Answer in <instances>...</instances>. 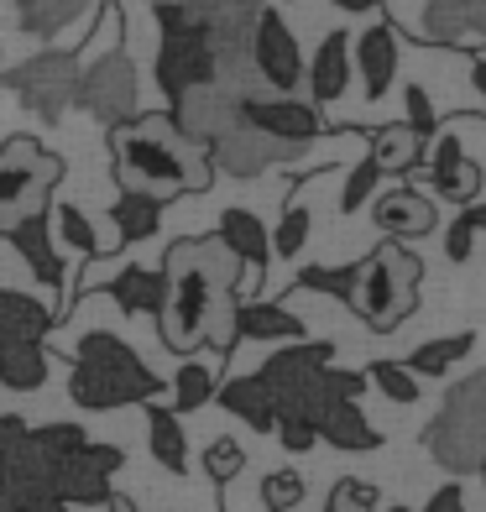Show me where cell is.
Returning <instances> with one entry per match:
<instances>
[{
    "instance_id": "6da1fadb",
    "label": "cell",
    "mask_w": 486,
    "mask_h": 512,
    "mask_svg": "<svg viewBox=\"0 0 486 512\" xmlns=\"http://www.w3.org/2000/svg\"><path fill=\"white\" fill-rule=\"evenodd\" d=\"M162 309H157V335L168 351L189 356L194 345L230 356L236 351V314H241V262L220 246V236L204 241H173L162 256Z\"/></svg>"
},
{
    "instance_id": "7a4b0ae2",
    "label": "cell",
    "mask_w": 486,
    "mask_h": 512,
    "mask_svg": "<svg viewBox=\"0 0 486 512\" xmlns=\"http://www.w3.org/2000/svg\"><path fill=\"white\" fill-rule=\"evenodd\" d=\"M110 157H115V183L126 194H147L157 204L204 194L215 183L210 152L194 147L168 115H136V121L110 131Z\"/></svg>"
},
{
    "instance_id": "3957f363",
    "label": "cell",
    "mask_w": 486,
    "mask_h": 512,
    "mask_svg": "<svg viewBox=\"0 0 486 512\" xmlns=\"http://www.w3.org/2000/svg\"><path fill=\"white\" fill-rule=\"evenodd\" d=\"M162 392V377L131 351L121 335L110 330H89L74 351V371H68V398L89 413H110V408H131V403H152Z\"/></svg>"
},
{
    "instance_id": "277c9868",
    "label": "cell",
    "mask_w": 486,
    "mask_h": 512,
    "mask_svg": "<svg viewBox=\"0 0 486 512\" xmlns=\"http://www.w3.org/2000/svg\"><path fill=\"white\" fill-rule=\"evenodd\" d=\"M37 455L48 460L53 492L68 507H110V476L126 465V455L115 445H95L79 424H42L32 429Z\"/></svg>"
},
{
    "instance_id": "5b68a950",
    "label": "cell",
    "mask_w": 486,
    "mask_h": 512,
    "mask_svg": "<svg viewBox=\"0 0 486 512\" xmlns=\"http://www.w3.org/2000/svg\"><path fill=\"white\" fill-rule=\"evenodd\" d=\"M419 277L424 262L403 241H382L366 262H356V314L372 324L377 335H392L398 324L419 309Z\"/></svg>"
},
{
    "instance_id": "8992f818",
    "label": "cell",
    "mask_w": 486,
    "mask_h": 512,
    "mask_svg": "<svg viewBox=\"0 0 486 512\" xmlns=\"http://www.w3.org/2000/svg\"><path fill=\"white\" fill-rule=\"evenodd\" d=\"M330 356H335L330 340H298V345H283V351H272L262 361L257 382L267 387L277 418H304V424H314L324 413V403H335L330 398Z\"/></svg>"
},
{
    "instance_id": "52a82bcc",
    "label": "cell",
    "mask_w": 486,
    "mask_h": 512,
    "mask_svg": "<svg viewBox=\"0 0 486 512\" xmlns=\"http://www.w3.org/2000/svg\"><path fill=\"white\" fill-rule=\"evenodd\" d=\"M424 450L450 476H471L486 465V371H471L439 403L434 424L424 429Z\"/></svg>"
},
{
    "instance_id": "ba28073f",
    "label": "cell",
    "mask_w": 486,
    "mask_h": 512,
    "mask_svg": "<svg viewBox=\"0 0 486 512\" xmlns=\"http://www.w3.org/2000/svg\"><path fill=\"white\" fill-rule=\"evenodd\" d=\"M63 183V157L32 136L0 142V236L11 241L16 225H27L53 209V189Z\"/></svg>"
},
{
    "instance_id": "9c48e42d",
    "label": "cell",
    "mask_w": 486,
    "mask_h": 512,
    "mask_svg": "<svg viewBox=\"0 0 486 512\" xmlns=\"http://www.w3.org/2000/svg\"><path fill=\"white\" fill-rule=\"evenodd\" d=\"M53 314L27 293L0 288V387L11 392H37L48 382V351L42 335L53 330Z\"/></svg>"
},
{
    "instance_id": "30bf717a",
    "label": "cell",
    "mask_w": 486,
    "mask_h": 512,
    "mask_svg": "<svg viewBox=\"0 0 486 512\" xmlns=\"http://www.w3.org/2000/svg\"><path fill=\"white\" fill-rule=\"evenodd\" d=\"M157 27V89L168 95V105L199 84H215V48L199 32V21L183 11V0H157Z\"/></svg>"
},
{
    "instance_id": "8fae6325",
    "label": "cell",
    "mask_w": 486,
    "mask_h": 512,
    "mask_svg": "<svg viewBox=\"0 0 486 512\" xmlns=\"http://www.w3.org/2000/svg\"><path fill=\"white\" fill-rule=\"evenodd\" d=\"M0 84H6L42 126H58L63 110L74 105V95H79V58L63 53V48L32 53V58H21L16 68H6Z\"/></svg>"
},
{
    "instance_id": "7c38bea8",
    "label": "cell",
    "mask_w": 486,
    "mask_h": 512,
    "mask_svg": "<svg viewBox=\"0 0 486 512\" xmlns=\"http://www.w3.org/2000/svg\"><path fill=\"white\" fill-rule=\"evenodd\" d=\"M74 105H84L105 131H115V126H126V121H136V115H142V105H136V68H131L126 48H110V53H100L95 63L79 68V95H74Z\"/></svg>"
},
{
    "instance_id": "4fadbf2b",
    "label": "cell",
    "mask_w": 486,
    "mask_h": 512,
    "mask_svg": "<svg viewBox=\"0 0 486 512\" xmlns=\"http://www.w3.org/2000/svg\"><path fill=\"white\" fill-rule=\"evenodd\" d=\"M251 68L267 95H293L304 84V53H298V37L288 32V21L272 6H262L257 32H251Z\"/></svg>"
},
{
    "instance_id": "5bb4252c",
    "label": "cell",
    "mask_w": 486,
    "mask_h": 512,
    "mask_svg": "<svg viewBox=\"0 0 486 512\" xmlns=\"http://www.w3.org/2000/svg\"><path fill=\"white\" fill-rule=\"evenodd\" d=\"M168 121L189 136L194 147L210 152L220 136H230V131L241 126V100L230 95V89H220V84H199V89H189L183 100H173Z\"/></svg>"
},
{
    "instance_id": "9a60e30c",
    "label": "cell",
    "mask_w": 486,
    "mask_h": 512,
    "mask_svg": "<svg viewBox=\"0 0 486 512\" xmlns=\"http://www.w3.org/2000/svg\"><path fill=\"white\" fill-rule=\"evenodd\" d=\"M298 157H304V147L272 142V136H262L257 126L241 121L236 131L210 147V168H220L230 178H262L267 168H283V162H298Z\"/></svg>"
},
{
    "instance_id": "2e32d148",
    "label": "cell",
    "mask_w": 486,
    "mask_h": 512,
    "mask_svg": "<svg viewBox=\"0 0 486 512\" xmlns=\"http://www.w3.org/2000/svg\"><path fill=\"white\" fill-rule=\"evenodd\" d=\"M241 121L257 126L272 142H288V147H309L324 136V121L309 100H293V95H257L241 105Z\"/></svg>"
},
{
    "instance_id": "e0dca14e",
    "label": "cell",
    "mask_w": 486,
    "mask_h": 512,
    "mask_svg": "<svg viewBox=\"0 0 486 512\" xmlns=\"http://www.w3.org/2000/svg\"><path fill=\"white\" fill-rule=\"evenodd\" d=\"M413 37L434 48H471L486 42V0H424Z\"/></svg>"
},
{
    "instance_id": "ac0fdd59",
    "label": "cell",
    "mask_w": 486,
    "mask_h": 512,
    "mask_svg": "<svg viewBox=\"0 0 486 512\" xmlns=\"http://www.w3.org/2000/svg\"><path fill=\"white\" fill-rule=\"evenodd\" d=\"M429 183H434L445 199H455V204H476V194H481V162L466 152V142H460L455 131H445V136L434 142Z\"/></svg>"
},
{
    "instance_id": "d6986e66",
    "label": "cell",
    "mask_w": 486,
    "mask_h": 512,
    "mask_svg": "<svg viewBox=\"0 0 486 512\" xmlns=\"http://www.w3.org/2000/svg\"><path fill=\"white\" fill-rule=\"evenodd\" d=\"M351 68H361L366 100H382L392 89V74H398V37H392V27H366L351 48Z\"/></svg>"
},
{
    "instance_id": "ffe728a7",
    "label": "cell",
    "mask_w": 486,
    "mask_h": 512,
    "mask_svg": "<svg viewBox=\"0 0 486 512\" xmlns=\"http://www.w3.org/2000/svg\"><path fill=\"white\" fill-rule=\"evenodd\" d=\"M372 215H377V230H387V241H419L434 230V204L419 189H387Z\"/></svg>"
},
{
    "instance_id": "44dd1931",
    "label": "cell",
    "mask_w": 486,
    "mask_h": 512,
    "mask_svg": "<svg viewBox=\"0 0 486 512\" xmlns=\"http://www.w3.org/2000/svg\"><path fill=\"white\" fill-rule=\"evenodd\" d=\"M309 74V105L319 110V105H335L340 95H345V84H351V37L345 32H330L319 42V53H314V63L304 68Z\"/></svg>"
},
{
    "instance_id": "7402d4cb",
    "label": "cell",
    "mask_w": 486,
    "mask_h": 512,
    "mask_svg": "<svg viewBox=\"0 0 486 512\" xmlns=\"http://www.w3.org/2000/svg\"><path fill=\"white\" fill-rule=\"evenodd\" d=\"M314 434H319V439H330L335 450H351V455L382 445V429L361 413V403H340V398H335V403H324V413L314 418Z\"/></svg>"
},
{
    "instance_id": "603a6c76",
    "label": "cell",
    "mask_w": 486,
    "mask_h": 512,
    "mask_svg": "<svg viewBox=\"0 0 486 512\" xmlns=\"http://www.w3.org/2000/svg\"><path fill=\"white\" fill-rule=\"evenodd\" d=\"M220 246L236 256L241 267H251V272H267V262H272V236H267V225L251 215V209H225L220 215Z\"/></svg>"
},
{
    "instance_id": "cb8c5ba5",
    "label": "cell",
    "mask_w": 486,
    "mask_h": 512,
    "mask_svg": "<svg viewBox=\"0 0 486 512\" xmlns=\"http://www.w3.org/2000/svg\"><path fill=\"white\" fill-rule=\"evenodd\" d=\"M147 439H152V460H157L168 476L189 471V434H183V424H178L173 408L147 403Z\"/></svg>"
},
{
    "instance_id": "d4e9b609",
    "label": "cell",
    "mask_w": 486,
    "mask_h": 512,
    "mask_svg": "<svg viewBox=\"0 0 486 512\" xmlns=\"http://www.w3.org/2000/svg\"><path fill=\"white\" fill-rule=\"evenodd\" d=\"M236 335L241 340H283V345H298L304 340V319L288 314L283 304H241L236 314Z\"/></svg>"
},
{
    "instance_id": "484cf974",
    "label": "cell",
    "mask_w": 486,
    "mask_h": 512,
    "mask_svg": "<svg viewBox=\"0 0 486 512\" xmlns=\"http://www.w3.org/2000/svg\"><path fill=\"white\" fill-rule=\"evenodd\" d=\"M105 293L115 298L121 314H152L157 319V309H162V272L157 267H121L110 277Z\"/></svg>"
},
{
    "instance_id": "4316f807",
    "label": "cell",
    "mask_w": 486,
    "mask_h": 512,
    "mask_svg": "<svg viewBox=\"0 0 486 512\" xmlns=\"http://www.w3.org/2000/svg\"><path fill=\"white\" fill-rule=\"evenodd\" d=\"M215 398L225 403V413H236L241 424H251V429H257V434L277 429V408H272V398H267V387H262L257 377H230L225 387H215Z\"/></svg>"
},
{
    "instance_id": "83f0119b",
    "label": "cell",
    "mask_w": 486,
    "mask_h": 512,
    "mask_svg": "<svg viewBox=\"0 0 486 512\" xmlns=\"http://www.w3.org/2000/svg\"><path fill=\"white\" fill-rule=\"evenodd\" d=\"M11 246L32 262V272H37V283H48V288H58L63 277H68V267L53 256V230H48V215H37V220H27V225H16L11 230Z\"/></svg>"
},
{
    "instance_id": "f1b7e54d",
    "label": "cell",
    "mask_w": 486,
    "mask_h": 512,
    "mask_svg": "<svg viewBox=\"0 0 486 512\" xmlns=\"http://www.w3.org/2000/svg\"><path fill=\"white\" fill-rule=\"evenodd\" d=\"M16 6V27L32 32V37H58L63 27H74V21L95 6V0H11Z\"/></svg>"
},
{
    "instance_id": "f546056e",
    "label": "cell",
    "mask_w": 486,
    "mask_h": 512,
    "mask_svg": "<svg viewBox=\"0 0 486 512\" xmlns=\"http://www.w3.org/2000/svg\"><path fill=\"white\" fill-rule=\"evenodd\" d=\"M110 225H115V246H131V241H152L157 225H162V204L147 194H121L110 209Z\"/></svg>"
},
{
    "instance_id": "4dcf8cb0",
    "label": "cell",
    "mask_w": 486,
    "mask_h": 512,
    "mask_svg": "<svg viewBox=\"0 0 486 512\" xmlns=\"http://www.w3.org/2000/svg\"><path fill=\"white\" fill-rule=\"evenodd\" d=\"M366 157L377 162V173H413V168H419V157H424V142L398 121V126H382L372 136V152H366Z\"/></svg>"
},
{
    "instance_id": "1f68e13d",
    "label": "cell",
    "mask_w": 486,
    "mask_h": 512,
    "mask_svg": "<svg viewBox=\"0 0 486 512\" xmlns=\"http://www.w3.org/2000/svg\"><path fill=\"white\" fill-rule=\"evenodd\" d=\"M476 351V335L471 330H460V335H445V340H429V345H419L403 366L413 371V377H445V371L460 361V356H471Z\"/></svg>"
},
{
    "instance_id": "d6a6232c",
    "label": "cell",
    "mask_w": 486,
    "mask_h": 512,
    "mask_svg": "<svg viewBox=\"0 0 486 512\" xmlns=\"http://www.w3.org/2000/svg\"><path fill=\"white\" fill-rule=\"evenodd\" d=\"M53 225H58V241H68L74 251H84V256H110V251H105V236L95 230V220H89L79 204H58V209H53Z\"/></svg>"
},
{
    "instance_id": "836d02e7",
    "label": "cell",
    "mask_w": 486,
    "mask_h": 512,
    "mask_svg": "<svg viewBox=\"0 0 486 512\" xmlns=\"http://www.w3.org/2000/svg\"><path fill=\"white\" fill-rule=\"evenodd\" d=\"M215 398V371L204 361H183L173 377V413H194Z\"/></svg>"
},
{
    "instance_id": "e575fe53",
    "label": "cell",
    "mask_w": 486,
    "mask_h": 512,
    "mask_svg": "<svg viewBox=\"0 0 486 512\" xmlns=\"http://www.w3.org/2000/svg\"><path fill=\"white\" fill-rule=\"evenodd\" d=\"M366 382H372L387 403H419V377H413L403 361H377L366 371Z\"/></svg>"
},
{
    "instance_id": "d590c367",
    "label": "cell",
    "mask_w": 486,
    "mask_h": 512,
    "mask_svg": "<svg viewBox=\"0 0 486 512\" xmlns=\"http://www.w3.org/2000/svg\"><path fill=\"white\" fill-rule=\"evenodd\" d=\"M309 230H314L309 204L293 199L283 209V220H277V230H272V256H298V251H304V241H309Z\"/></svg>"
},
{
    "instance_id": "8d00e7d4",
    "label": "cell",
    "mask_w": 486,
    "mask_h": 512,
    "mask_svg": "<svg viewBox=\"0 0 486 512\" xmlns=\"http://www.w3.org/2000/svg\"><path fill=\"white\" fill-rule=\"evenodd\" d=\"M298 288L330 293L340 304H356V267H304L298 272Z\"/></svg>"
},
{
    "instance_id": "74e56055",
    "label": "cell",
    "mask_w": 486,
    "mask_h": 512,
    "mask_svg": "<svg viewBox=\"0 0 486 512\" xmlns=\"http://www.w3.org/2000/svg\"><path fill=\"white\" fill-rule=\"evenodd\" d=\"M377 507H382V492L361 476H340L330 486V502H324V512H377Z\"/></svg>"
},
{
    "instance_id": "f35d334b",
    "label": "cell",
    "mask_w": 486,
    "mask_h": 512,
    "mask_svg": "<svg viewBox=\"0 0 486 512\" xmlns=\"http://www.w3.org/2000/svg\"><path fill=\"white\" fill-rule=\"evenodd\" d=\"M246 465V450L236 445V439H210V450H204V476H210L215 486H230L241 476Z\"/></svg>"
},
{
    "instance_id": "ab89813d",
    "label": "cell",
    "mask_w": 486,
    "mask_h": 512,
    "mask_svg": "<svg viewBox=\"0 0 486 512\" xmlns=\"http://www.w3.org/2000/svg\"><path fill=\"white\" fill-rule=\"evenodd\" d=\"M298 502H304V476L298 471H272L262 481V507L267 512H293Z\"/></svg>"
},
{
    "instance_id": "60d3db41",
    "label": "cell",
    "mask_w": 486,
    "mask_h": 512,
    "mask_svg": "<svg viewBox=\"0 0 486 512\" xmlns=\"http://www.w3.org/2000/svg\"><path fill=\"white\" fill-rule=\"evenodd\" d=\"M377 183H382L377 162H372V157H361L356 168L345 173V189H340V209H345V215H356V209H361L366 199H372V189H377Z\"/></svg>"
},
{
    "instance_id": "b9f144b4",
    "label": "cell",
    "mask_w": 486,
    "mask_h": 512,
    "mask_svg": "<svg viewBox=\"0 0 486 512\" xmlns=\"http://www.w3.org/2000/svg\"><path fill=\"white\" fill-rule=\"evenodd\" d=\"M403 105H408V131L419 136V142H429V136L439 131V115H434V100H429V89L424 84H408V95H403Z\"/></svg>"
},
{
    "instance_id": "7bdbcfd3",
    "label": "cell",
    "mask_w": 486,
    "mask_h": 512,
    "mask_svg": "<svg viewBox=\"0 0 486 512\" xmlns=\"http://www.w3.org/2000/svg\"><path fill=\"white\" fill-rule=\"evenodd\" d=\"M272 434L283 439V450H293V455H304V450H314V445H319L314 424H304V418H277V429H272Z\"/></svg>"
},
{
    "instance_id": "ee69618b",
    "label": "cell",
    "mask_w": 486,
    "mask_h": 512,
    "mask_svg": "<svg viewBox=\"0 0 486 512\" xmlns=\"http://www.w3.org/2000/svg\"><path fill=\"white\" fill-rule=\"evenodd\" d=\"M471 246H476V236L455 220V225L445 230V256H450V262H471Z\"/></svg>"
},
{
    "instance_id": "f6af8a7d",
    "label": "cell",
    "mask_w": 486,
    "mask_h": 512,
    "mask_svg": "<svg viewBox=\"0 0 486 512\" xmlns=\"http://www.w3.org/2000/svg\"><path fill=\"white\" fill-rule=\"evenodd\" d=\"M424 512H466V492H460V481L439 486V492L429 497V507H424Z\"/></svg>"
},
{
    "instance_id": "bcb514c9",
    "label": "cell",
    "mask_w": 486,
    "mask_h": 512,
    "mask_svg": "<svg viewBox=\"0 0 486 512\" xmlns=\"http://www.w3.org/2000/svg\"><path fill=\"white\" fill-rule=\"evenodd\" d=\"M460 225H466L471 236H476V230H486V204H466V215H460Z\"/></svg>"
},
{
    "instance_id": "7dc6e473",
    "label": "cell",
    "mask_w": 486,
    "mask_h": 512,
    "mask_svg": "<svg viewBox=\"0 0 486 512\" xmlns=\"http://www.w3.org/2000/svg\"><path fill=\"white\" fill-rule=\"evenodd\" d=\"M335 11H351V16H366V11H377L382 0H330Z\"/></svg>"
},
{
    "instance_id": "c3c4849f",
    "label": "cell",
    "mask_w": 486,
    "mask_h": 512,
    "mask_svg": "<svg viewBox=\"0 0 486 512\" xmlns=\"http://www.w3.org/2000/svg\"><path fill=\"white\" fill-rule=\"evenodd\" d=\"M471 89L486 100V58H476V63H471Z\"/></svg>"
},
{
    "instance_id": "681fc988",
    "label": "cell",
    "mask_w": 486,
    "mask_h": 512,
    "mask_svg": "<svg viewBox=\"0 0 486 512\" xmlns=\"http://www.w3.org/2000/svg\"><path fill=\"white\" fill-rule=\"evenodd\" d=\"M0 512H21V507H16V497L6 492V486H0Z\"/></svg>"
},
{
    "instance_id": "f907efd6",
    "label": "cell",
    "mask_w": 486,
    "mask_h": 512,
    "mask_svg": "<svg viewBox=\"0 0 486 512\" xmlns=\"http://www.w3.org/2000/svg\"><path fill=\"white\" fill-rule=\"evenodd\" d=\"M110 512H131V502L126 497H110Z\"/></svg>"
},
{
    "instance_id": "816d5d0a",
    "label": "cell",
    "mask_w": 486,
    "mask_h": 512,
    "mask_svg": "<svg viewBox=\"0 0 486 512\" xmlns=\"http://www.w3.org/2000/svg\"><path fill=\"white\" fill-rule=\"evenodd\" d=\"M392 512H413V507H392Z\"/></svg>"
},
{
    "instance_id": "f5cc1de1",
    "label": "cell",
    "mask_w": 486,
    "mask_h": 512,
    "mask_svg": "<svg viewBox=\"0 0 486 512\" xmlns=\"http://www.w3.org/2000/svg\"><path fill=\"white\" fill-rule=\"evenodd\" d=\"M481 476H486V465H481Z\"/></svg>"
}]
</instances>
